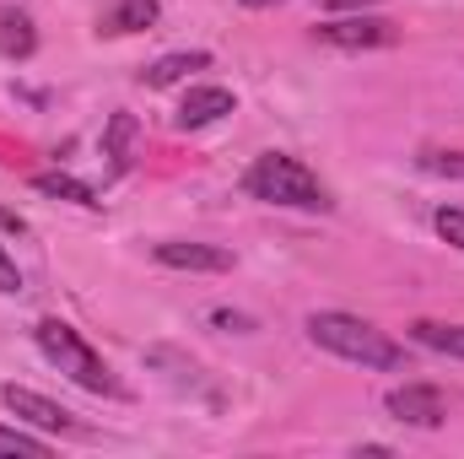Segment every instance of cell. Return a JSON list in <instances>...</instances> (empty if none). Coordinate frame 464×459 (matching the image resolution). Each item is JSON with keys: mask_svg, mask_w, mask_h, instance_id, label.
Returning <instances> with one entry per match:
<instances>
[{"mask_svg": "<svg viewBox=\"0 0 464 459\" xmlns=\"http://www.w3.org/2000/svg\"><path fill=\"white\" fill-rule=\"evenodd\" d=\"M411 341L427 346V351H443V356H464V325H438V319H416V325H411Z\"/></svg>", "mask_w": 464, "mask_h": 459, "instance_id": "cell-13", "label": "cell"}, {"mask_svg": "<svg viewBox=\"0 0 464 459\" xmlns=\"http://www.w3.org/2000/svg\"><path fill=\"white\" fill-rule=\"evenodd\" d=\"M33 341H38V351H44L71 384H82V389H92V395H109V400H124V384L109 373V362L82 341L65 319H38V325H33Z\"/></svg>", "mask_w": 464, "mask_h": 459, "instance_id": "cell-3", "label": "cell"}, {"mask_svg": "<svg viewBox=\"0 0 464 459\" xmlns=\"http://www.w3.org/2000/svg\"><path fill=\"white\" fill-rule=\"evenodd\" d=\"M319 5H335V11H367V5H383V0H319Z\"/></svg>", "mask_w": 464, "mask_h": 459, "instance_id": "cell-20", "label": "cell"}, {"mask_svg": "<svg viewBox=\"0 0 464 459\" xmlns=\"http://www.w3.org/2000/svg\"><path fill=\"white\" fill-rule=\"evenodd\" d=\"M243 190L265 206H286V211H330V190L319 184V173L286 151H265L254 157V168L243 173Z\"/></svg>", "mask_w": 464, "mask_h": 459, "instance_id": "cell-2", "label": "cell"}, {"mask_svg": "<svg viewBox=\"0 0 464 459\" xmlns=\"http://www.w3.org/2000/svg\"><path fill=\"white\" fill-rule=\"evenodd\" d=\"M432 228L443 232V238H449L454 249H464V206H443V211L432 217Z\"/></svg>", "mask_w": 464, "mask_h": 459, "instance_id": "cell-17", "label": "cell"}, {"mask_svg": "<svg viewBox=\"0 0 464 459\" xmlns=\"http://www.w3.org/2000/svg\"><path fill=\"white\" fill-rule=\"evenodd\" d=\"M0 400L11 405V416L33 422V427H44V433H82V422H76V416H71L65 405L44 400L38 389H16V384H5V389H0Z\"/></svg>", "mask_w": 464, "mask_h": 459, "instance_id": "cell-6", "label": "cell"}, {"mask_svg": "<svg viewBox=\"0 0 464 459\" xmlns=\"http://www.w3.org/2000/svg\"><path fill=\"white\" fill-rule=\"evenodd\" d=\"M427 173H443V179H464V151H421L416 157Z\"/></svg>", "mask_w": 464, "mask_h": 459, "instance_id": "cell-16", "label": "cell"}, {"mask_svg": "<svg viewBox=\"0 0 464 459\" xmlns=\"http://www.w3.org/2000/svg\"><path fill=\"white\" fill-rule=\"evenodd\" d=\"M130 141H135V119L114 114V124H109V157H114V168L130 162Z\"/></svg>", "mask_w": 464, "mask_h": 459, "instance_id": "cell-15", "label": "cell"}, {"mask_svg": "<svg viewBox=\"0 0 464 459\" xmlns=\"http://www.w3.org/2000/svg\"><path fill=\"white\" fill-rule=\"evenodd\" d=\"M232 114V93L227 87H189L179 103V130H206L217 119Z\"/></svg>", "mask_w": 464, "mask_h": 459, "instance_id": "cell-8", "label": "cell"}, {"mask_svg": "<svg viewBox=\"0 0 464 459\" xmlns=\"http://www.w3.org/2000/svg\"><path fill=\"white\" fill-rule=\"evenodd\" d=\"M157 16H162V5H157V0H109V5L98 11V33H109V38L146 33Z\"/></svg>", "mask_w": 464, "mask_h": 459, "instance_id": "cell-9", "label": "cell"}, {"mask_svg": "<svg viewBox=\"0 0 464 459\" xmlns=\"http://www.w3.org/2000/svg\"><path fill=\"white\" fill-rule=\"evenodd\" d=\"M383 405L394 422H411V427H443L449 422V400L432 384H400V389H389Z\"/></svg>", "mask_w": 464, "mask_h": 459, "instance_id": "cell-5", "label": "cell"}, {"mask_svg": "<svg viewBox=\"0 0 464 459\" xmlns=\"http://www.w3.org/2000/svg\"><path fill=\"white\" fill-rule=\"evenodd\" d=\"M0 292H5V298L22 292V270H16V259L5 254V243H0Z\"/></svg>", "mask_w": 464, "mask_h": 459, "instance_id": "cell-18", "label": "cell"}, {"mask_svg": "<svg viewBox=\"0 0 464 459\" xmlns=\"http://www.w3.org/2000/svg\"><path fill=\"white\" fill-rule=\"evenodd\" d=\"M206 65H211V54H206V49H179V54H162V60H151V65L140 71V87L162 93V87L184 82L189 71H206Z\"/></svg>", "mask_w": 464, "mask_h": 459, "instance_id": "cell-10", "label": "cell"}, {"mask_svg": "<svg viewBox=\"0 0 464 459\" xmlns=\"http://www.w3.org/2000/svg\"><path fill=\"white\" fill-rule=\"evenodd\" d=\"M308 341L324 346L330 356H346L356 367H378V373H405V346L389 341L378 325L341 314V308H319L308 314Z\"/></svg>", "mask_w": 464, "mask_h": 459, "instance_id": "cell-1", "label": "cell"}, {"mask_svg": "<svg viewBox=\"0 0 464 459\" xmlns=\"http://www.w3.org/2000/svg\"><path fill=\"white\" fill-rule=\"evenodd\" d=\"M11 454L44 459V454H49V444H44V438H33V433H22V427H0V459H11Z\"/></svg>", "mask_w": 464, "mask_h": 459, "instance_id": "cell-14", "label": "cell"}, {"mask_svg": "<svg viewBox=\"0 0 464 459\" xmlns=\"http://www.w3.org/2000/svg\"><path fill=\"white\" fill-rule=\"evenodd\" d=\"M314 38L330 44V49H389V44H400V27L383 22V16H362L356 11V16H341V22H319Z\"/></svg>", "mask_w": 464, "mask_h": 459, "instance_id": "cell-4", "label": "cell"}, {"mask_svg": "<svg viewBox=\"0 0 464 459\" xmlns=\"http://www.w3.org/2000/svg\"><path fill=\"white\" fill-rule=\"evenodd\" d=\"M38 49V27L22 5H0V54L5 60H27Z\"/></svg>", "mask_w": 464, "mask_h": 459, "instance_id": "cell-11", "label": "cell"}, {"mask_svg": "<svg viewBox=\"0 0 464 459\" xmlns=\"http://www.w3.org/2000/svg\"><path fill=\"white\" fill-rule=\"evenodd\" d=\"M162 265H173V270H232V254L227 249H217V243H189V238H162L157 249H151Z\"/></svg>", "mask_w": 464, "mask_h": 459, "instance_id": "cell-7", "label": "cell"}, {"mask_svg": "<svg viewBox=\"0 0 464 459\" xmlns=\"http://www.w3.org/2000/svg\"><path fill=\"white\" fill-rule=\"evenodd\" d=\"M211 325H222V330H254V319H243V314H227V308H217V314H211Z\"/></svg>", "mask_w": 464, "mask_h": 459, "instance_id": "cell-19", "label": "cell"}, {"mask_svg": "<svg viewBox=\"0 0 464 459\" xmlns=\"http://www.w3.org/2000/svg\"><path fill=\"white\" fill-rule=\"evenodd\" d=\"M33 190H38V195L76 200V206H87V211H98V206H103L92 184H82V179H71V173H60V168H44V173H33Z\"/></svg>", "mask_w": 464, "mask_h": 459, "instance_id": "cell-12", "label": "cell"}, {"mask_svg": "<svg viewBox=\"0 0 464 459\" xmlns=\"http://www.w3.org/2000/svg\"><path fill=\"white\" fill-rule=\"evenodd\" d=\"M248 5H276V0H248Z\"/></svg>", "mask_w": 464, "mask_h": 459, "instance_id": "cell-21", "label": "cell"}]
</instances>
